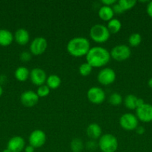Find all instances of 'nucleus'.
I'll return each mask as SVG.
<instances>
[{
  "label": "nucleus",
  "mask_w": 152,
  "mask_h": 152,
  "mask_svg": "<svg viewBox=\"0 0 152 152\" xmlns=\"http://www.w3.org/2000/svg\"><path fill=\"white\" fill-rule=\"evenodd\" d=\"M110 53L108 50L101 46H95L89 49L86 55V60L92 68H101L110 62Z\"/></svg>",
  "instance_id": "obj_1"
},
{
  "label": "nucleus",
  "mask_w": 152,
  "mask_h": 152,
  "mask_svg": "<svg viewBox=\"0 0 152 152\" xmlns=\"http://www.w3.org/2000/svg\"><path fill=\"white\" fill-rule=\"evenodd\" d=\"M90 48L89 40L82 37H76L71 39L66 45L67 52L74 57L86 56Z\"/></svg>",
  "instance_id": "obj_2"
},
{
  "label": "nucleus",
  "mask_w": 152,
  "mask_h": 152,
  "mask_svg": "<svg viewBox=\"0 0 152 152\" xmlns=\"http://www.w3.org/2000/svg\"><path fill=\"white\" fill-rule=\"evenodd\" d=\"M98 145L102 152H116L119 147V142L113 134H104L98 139Z\"/></svg>",
  "instance_id": "obj_3"
},
{
  "label": "nucleus",
  "mask_w": 152,
  "mask_h": 152,
  "mask_svg": "<svg viewBox=\"0 0 152 152\" xmlns=\"http://www.w3.org/2000/svg\"><path fill=\"white\" fill-rule=\"evenodd\" d=\"M89 36L96 43H104L110 39V33L106 25L95 24L89 30Z\"/></svg>",
  "instance_id": "obj_4"
},
{
  "label": "nucleus",
  "mask_w": 152,
  "mask_h": 152,
  "mask_svg": "<svg viewBox=\"0 0 152 152\" xmlns=\"http://www.w3.org/2000/svg\"><path fill=\"white\" fill-rule=\"evenodd\" d=\"M110 53L113 59L118 62H123L129 59L131 55V50L127 45L121 44L114 46Z\"/></svg>",
  "instance_id": "obj_5"
},
{
  "label": "nucleus",
  "mask_w": 152,
  "mask_h": 152,
  "mask_svg": "<svg viewBox=\"0 0 152 152\" xmlns=\"http://www.w3.org/2000/svg\"><path fill=\"white\" fill-rule=\"evenodd\" d=\"M119 125L125 131L136 130L139 125V120L137 116L131 113H126L119 118Z\"/></svg>",
  "instance_id": "obj_6"
},
{
  "label": "nucleus",
  "mask_w": 152,
  "mask_h": 152,
  "mask_svg": "<svg viewBox=\"0 0 152 152\" xmlns=\"http://www.w3.org/2000/svg\"><path fill=\"white\" fill-rule=\"evenodd\" d=\"M87 99L91 103L99 105L104 102L106 98V94L101 88L98 86H92L86 93Z\"/></svg>",
  "instance_id": "obj_7"
},
{
  "label": "nucleus",
  "mask_w": 152,
  "mask_h": 152,
  "mask_svg": "<svg viewBox=\"0 0 152 152\" xmlns=\"http://www.w3.org/2000/svg\"><path fill=\"white\" fill-rule=\"evenodd\" d=\"M116 78V72L110 68H104L97 75L98 82L102 86H110L113 84Z\"/></svg>",
  "instance_id": "obj_8"
},
{
  "label": "nucleus",
  "mask_w": 152,
  "mask_h": 152,
  "mask_svg": "<svg viewBox=\"0 0 152 152\" xmlns=\"http://www.w3.org/2000/svg\"><path fill=\"white\" fill-rule=\"evenodd\" d=\"M47 140L46 133L40 129H35L30 134L28 137L29 145H32L34 148H41L45 145Z\"/></svg>",
  "instance_id": "obj_9"
},
{
  "label": "nucleus",
  "mask_w": 152,
  "mask_h": 152,
  "mask_svg": "<svg viewBox=\"0 0 152 152\" xmlns=\"http://www.w3.org/2000/svg\"><path fill=\"white\" fill-rule=\"evenodd\" d=\"M48 48V42L44 37H38L32 40L30 44V53L34 56L43 54Z\"/></svg>",
  "instance_id": "obj_10"
},
{
  "label": "nucleus",
  "mask_w": 152,
  "mask_h": 152,
  "mask_svg": "<svg viewBox=\"0 0 152 152\" xmlns=\"http://www.w3.org/2000/svg\"><path fill=\"white\" fill-rule=\"evenodd\" d=\"M136 116L139 121L142 123L152 122V105L145 103L136 109Z\"/></svg>",
  "instance_id": "obj_11"
},
{
  "label": "nucleus",
  "mask_w": 152,
  "mask_h": 152,
  "mask_svg": "<svg viewBox=\"0 0 152 152\" xmlns=\"http://www.w3.org/2000/svg\"><path fill=\"white\" fill-rule=\"evenodd\" d=\"M47 77L46 71L40 68H34L30 71L29 78L31 83L38 87L46 84Z\"/></svg>",
  "instance_id": "obj_12"
},
{
  "label": "nucleus",
  "mask_w": 152,
  "mask_h": 152,
  "mask_svg": "<svg viewBox=\"0 0 152 152\" xmlns=\"http://www.w3.org/2000/svg\"><path fill=\"white\" fill-rule=\"evenodd\" d=\"M40 97L34 91H25L20 95V102L24 106L31 108L36 105L38 102Z\"/></svg>",
  "instance_id": "obj_13"
},
{
  "label": "nucleus",
  "mask_w": 152,
  "mask_h": 152,
  "mask_svg": "<svg viewBox=\"0 0 152 152\" xmlns=\"http://www.w3.org/2000/svg\"><path fill=\"white\" fill-rule=\"evenodd\" d=\"M25 140L20 136H14L7 142V148L11 152H21L25 149Z\"/></svg>",
  "instance_id": "obj_14"
},
{
  "label": "nucleus",
  "mask_w": 152,
  "mask_h": 152,
  "mask_svg": "<svg viewBox=\"0 0 152 152\" xmlns=\"http://www.w3.org/2000/svg\"><path fill=\"white\" fill-rule=\"evenodd\" d=\"M86 134L90 139H99L102 135V129L98 123H92L86 127Z\"/></svg>",
  "instance_id": "obj_15"
},
{
  "label": "nucleus",
  "mask_w": 152,
  "mask_h": 152,
  "mask_svg": "<svg viewBox=\"0 0 152 152\" xmlns=\"http://www.w3.org/2000/svg\"><path fill=\"white\" fill-rule=\"evenodd\" d=\"M13 37L16 43L20 45H25L30 40L29 33L25 28H19L16 30Z\"/></svg>",
  "instance_id": "obj_16"
},
{
  "label": "nucleus",
  "mask_w": 152,
  "mask_h": 152,
  "mask_svg": "<svg viewBox=\"0 0 152 152\" xmlns=\"http://www.w3.org/2000/svg\"><path fill=\"white\" fill-rule=\"evenodd\" d=\"M98 14L101 20L105 21V22H109L112 19H113V16H114L115 13L113 12L112 7L103 5L98 10Z\"/></svg>",
  "instance_id": "obj_17"
},
{
  "label": "nucleus",
  "mask_w": 152,
  "mask_h": 152,
  "mask_svg": "<svg viewBox=\"0 0 152 152\" xmlns=\"http://www.w3.org/2000/svg\"><path fill=\"white\" fill-rule=\"evenodd\" d=\"M14 39L13 34L7 29H0V45L8 46Z\"/></svg>",
  "instance_id": "obj_18"
},
{
  "label": "nucleus",
  "mask_w": 152,
  "mask_h": 152,
  "mask_svg": "<svg viewBox=\"0 0 152 152\" xmlns=\"http://www.w3.org/2000/svg\"><path fill=\"white\" fill-rule=\"evenodd\" d=\"M14 77L18 81L25 82L30 77V71L26 67L21 66L16 69L14 72Z\"/></svg>",
  "instance_id": "obj_19"
},
{
  "label": "nucleus",
  "mask_w": 152,
  "mask_h": 152,
  "mask_svg": "<svg viewBox=\"0 0 152 152\" xmlns=\"http://www.w3.org/2000/svg\"><path fill=\"white\" fill-rule=\"evenodd\" d=\"M46 85L50 89L55 90V89L58 88L61 85V77L57 74H51L47 77Z\"/></svg>",
  "instance_id": "obj_20"
},
{
  "label": "nucleus",
  "mask_w": 152,
  "mask_h": 152,
  "mask_svg": "<svg viewBox=\"0 0 152 152\" xmlns=\"http://www.w3.org/2000/svg\"><path fill=\"white\" fill-rule=\"evenodd\" d=\"M137 99L138 97L134 94H128L124 99L125 106L129 110H136L137 108Z\"/></svg>",
  "instance_id": "obj_21"
},
{
  "label": "nucleus",
  "mask_w": 152,
  "mask_h": 152,
  "mask_svg": "<svg viewBox=\"0 0 152 152\" xmlns=\"http://www.w3.org/2000/svg\"><path fill=\"white\" fill-rule=\"evenodd\" d=\"M107 28L108 31H110V34H117L119 32L122 28V22L119 20L118 19H112L110 20L107 23Z\"/></svg>",
  "instance_id": "obj_22"
},
{
  "label": "nucleus",
  "mask_w": 152,
  "mask_h": 152,
  "mask_svg": "<svg viewBox=\"0 0 152 152\" xmlns=\"http://www.w3.org/2000/svg\"><path fill=\"white\" fill-rule=\"evenodd\" d=\"M83 147V142L80 138H74L70 142V148L72 152H81Z\"/></svg>",
  "instance_id": "obj_23"
},
{
  "label": "nucleus",
  "mask_w": 152,
  "mask_h": 152,
  "mask_svg": "<svg viewBox=\"0 0 152 152\" xmlns=\"http://www.w3.org/2000/svg\"><path fill=\"white\" fill-rule=\"evenodd\" d=\"M108 102L110 105L117 106V105H119L120 104L122 103L123 98H122V96L120 94L118 93V92H114V93H112L110 95L108 98Z\"/></svg>",
  "instance_id": "obj_24"
},
{
  "label": "nucleus",
  "mask_w": 152,
  "mask_h": 152,
  "mask_svg": "<svg viewBox=\"0 0 152 152\" xmlns=\"http://www.w3.org/2000/svg\"><path fill=\"white\" fill-rule=\"evenodd\" d=\"M142 42V36L139 33H134L131 34L128 38V43L131 47H137Z\"/></svg>",
  "instance_id": "obj_25"
},
{
  "label": "nucleus",
  "mask_w": 152,
  "mask_h": 152,
  "mask_svg": "<svg viewBox=\"0 0 152 152\" xmlns=\"http://www.w3.org/2000/svg\"><path fill=\"white\" fill-rule=\"evenodd\" d=\"M92 67L89 65L87 62H83V63L80 64V66H79L78 71L79 74L82 77H87L89 74H91L92 71Z\"/></svg>",
  "instance_id": "obj_26"
},
{
  "label": "nucleus",
  "mask_w": 152,
  "mask_h": 152,
  "mask_svg": "<svg viewBox=\"0 0 152 152\" xmlns=\"http://www.w3.org/2000/svg\"><path fill=\"white\" fill-rule=\"evenodd\" d=\"M119 3V5L121 6L124 11L130 10V9L133 8L134 6L137 4V1L136 0H119L117 1Z\"/></svg>",
  "instance_id": "obj_27"
},
{
  "label": "nucleus",
  "mask_w": 152,
  "mask_h": 152,
  "mask_svg": "<svg viewBox=\"0 0 152 152\" xmlns=\"http://www.w3.org/2000/svg\"><path fill=\"white\" fill-rule=\"evenodd\" d=\"M50 90L51 89L46 86V84L43 85V86H40L37 88V94L38 95V96L40 98H43L46 97L47 96H49V94H50Z\"/></svg>",
  "instance_id": "obj_28"
},
{
  "label": "nucleus",
  "mask_w": 152,
  "mask_h": 152,
  "mask_svg": "<svg viewBox=\"0 0 152 152\" xmlns=\"http://www.w3.org/2000/svg\"><path fill=\"white\" fill-rule=\"evenodd\" d=\"M31 59V53L28 51H23L20 53V59L22 62H28Z\"/></svg>",
  "instance_id": "obj_29"
},
{
  "label": "nucleus",
  "mask_w": 152,
  "mask_h": 152,
  "mask_svg": "<svg viewBox=\"0 0 152 152\" xmlns=\"http://www.w3.org/2000/svg\"><path fill=\"white\" fill-rule=\"evenodd\" d=\"M112 8H113V12H114V13H116V14H122V13H125L123 9L121 7V6L119 5V3H118L117 1H116V2L112 6Z\"/></svg>",
  "instance_id": "obj_30"
},
{
  "label": "nucleus",
  "mask_w": 152,
  "mask_h": 152,
  "mask_svg": "<svg viewBox=\"0 0 152 152\" xmlns=\"http://www.w3.org/2000/svg\"><path fill=\"white\" fill-rule=\"evenodd\" d=\"M146 11H147L148 15L152 19V1H148L146 7Z\"/></svg>",
  "instance_id": "obj_31"
},
{
  "label": "nucleus",
  "mask_w": 152,
  "mask_h": 152,
  "mask_svg": "<svg viewBox=\"0 0 152 152\" xmlns=\"http://www.w3.org/2000/svg\"><path fill=\"white\" fill-rule=\"evenodd\" d=\"M116 1H116V0H102V1H101V3L103 4V5L112 7Z\"/></svg>",
  "instance_id": "obj_32"
},
{
  "label": "nucleus",
  "mask_w": 152,
  "mask_h": 152,
  "mask_svg": "<svg viewBox=\"0 0 152 152\" xmlns=\"http://www.w3.org/2000/svg\"><path fill=\"white\" fill-rule=\"evenodd\" d=\"M145 128L142 127V126H138V127L136 129V132H137V133L139 135L143 134L145 133Z\"/></svg>",
  "instance_id": "obj_33"
},
{
  "label": "nucleus",
  "mask_w": 152,
  "mask_h": 152,
  "mask_svg": "<svg viewBox=\"0 0 152 152\" xmlns=\"http://www.w3.org/2000/svg\"><path fill=\"white\" fill-rule=\"evenodd\" d=\"M24 151H25V152H34L35 151V148H34L32 145H26V146L25 147V149H24Z\"/></svg>",
  "instance_id": "obj_34"
},
{
  "label": "nucleus",
  "mask_w": 152,
  "mask_h": 152,
  "mask_svg": "<svg viewBox=\"0 0 152 152\" xmlns=\"http://www.w3.org/2000/svg\"><path fill=\"white\" fill-rule=\"evenodd\" d=\"M148 86L149 88L152 89V77L149 79L148 81Z\"/></svg>",
  "instance_id": "obj_35"
},
{
  "label": "nucleus",
  "mask_w": 152,
  "mask_h": 152,
  "mask_svg": "<svg viewBox=\"0 0 152 152\" xmlns=\"http://www.w3.org/2000/svg\"><path fill=\"white\" fill-rule=\"evenodd\" d=\"M2 93H3V89L2 88H1V86H0V97H1V96L2 95Z\"/></svg>",
  "instance_id": "obj_36"
},
{
  "label": "nucleus",
  "mask_w": 152,
  "mask_h": 152,
  "mask_svg": "<svg viewBox=\"0 0 152 152\" xmlns=\"http://www.w3.org/2000/svg\"><path fill=\"white\" fill-rule=\"evenodd\" d=\"M2 152H11V151H10V150L8 149V148H5V149H4V150H3Z\"/></svg>",
  "instance_id": "obj_37"
}]
</instances>
